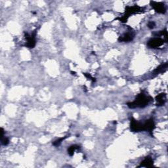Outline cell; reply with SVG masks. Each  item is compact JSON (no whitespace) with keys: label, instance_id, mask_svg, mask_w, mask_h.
I'll use <instances>...</instances> for the list:
<instances>
[{"label":"cell","instance_id":"6da1fadb","mask_svg":"<svg viewBox=\"0 0 168 168\" xmlns=\"http://www.w3.org/2000/svg\"><path fill=\"white\" fill-rule=\"evenodd\" d=\"M153 100L150 96H146L144 92L138 94L133 102H128L127 105L129 108H143L148 106L149 103Z\"/></svg>","mask_w":168,"mask_h":168},{"label":"cell","instance_id":"7a4b0ae2","mask_svg":"<svg viewBox=\"0 0 168 168\" xmlns=\"http://www.w3.org/2000/svg\"><path fill=\"white\" fill-rule=\"evenodd\" d=\"M142 10H143V8L138 6V5H134V6H132V7L127 6L125 7V13L124 15H123L122 18H118L116 19L119 20L120 22L125 23L127 22V20H128L129 17L130 16L131 14L137 13H141V12H142Z\"/></svg>","mask_w":168,"mask_h":168},{"label":"cell","instance_id":"3957f363","mask_svg":"<svg viewBox=\"0 0 168 168\" xmlns=\"http://www.w3.org/2000/svg\"><path fill=\"white\" fill-rule=\"evenodd\" d=\"M130 129L133 132H140L144 131L143 123H141L135 120L134 118H131L130 120Z\"/></svg>","mask_w":168,"mask_h":168},{"label":"cell","instance_id":"277c9868","mask_svg":"<svg viewBox=\"0 0 168 168\" xmlns=\"http://www.w3.org/2000/svg\"><path fill=\"white\" fill-rule=\"evenodd\" d=\"M36 31H34L32 35L28 34V33L25 32V38L27 40V43H26V47L29 49L34 48L35 45H36Z\"/></svg>","mask_w":168,"mask_h":168},{"label":"cell","instance_id":"5b68a950","mask_svg":"<svg viewBox=\"0 0 168 168\" xmlns=\"http://www.w3.org/2000/svg\"><path fill=\"white\" fill-rule=\"evenodd\" d=\"M150 5H151L152 7L154 9L156 13H160V14H164L166 12V7H165V5L164 4H163V3L151 1H150Z\"/></svg>","mask_w":168,"mask_h":168},{"label":"cell","instance_id":"8992f818","mask_svg":"<svg viewBox=\"0 0 168 168\" xmlns=\"http://www.w3.org/2000/svg\"><path fill=\"white\" fill-rule=\"evenodd\" d=\"M165 42L164 40L162 39V38L160 37H157V38H153V39L150 40L148 43H147V45H148L149 48H159V47L162 46V45H164V43Z\"/></svg>","mask_w":168,"mask_h":168},{"label":"cell","instance_id":"52a82bcc","mask_svg":"<svg viewBox=\"0 0 168 168\" xmlns=\"http://www.w3.org/2000/svg\"><path fill=\"white\" fill-rule=\"evenodd\" d=\"M155 129V123L154 120L150 118L143 123V129L144 131H147L150 133H152Z\"/></svg>","mask_w":168,"mask_h":168},{"label":"cell","instance_id":"ba28073f","mask_svg":"<svg viewBox=\"0 0 168 168\" xmlns=\"http://www.w3.org/2000/svg\"><path fill=\"white\" fill-rule=\"evenodd\" d=\"M154 164V160L150 156H147L141 162V164L138 167H152Z\"/></svg>","mask_w":168,"mask_h":168},{"label":"cell","instance_id":"9c48e42d","mask_svg":"<svg viewBox=\"0 0 168 168\" xmlns=\"http://www.w3.org/2000/svg\"><path fill=\"white\" fill-rule=\"evenodd\" d=\"M135 35L132 32H128V33H125L122 36H120L118 38V42H131L133 40Z\"/></svg>","mask_w":168,"mask_h":168},{"label":"cell","instance_id":"30bf717a","mask_svg":"<svg viewBox=\"0 0 168 168\" xmlns=\"http://www.w3.org/2000/svg\"><path fill=\"white\" fill-rule=\"evenodd\" d=\"M156 101L157 102V105L158 106L164 105L165 102L166 101V94L163 93H160L156 97Z\"/></svg>","mask_w":168,"mask_h":168},{"label":"cell","instance_id":"8fae6325","mask_svg":"<svg viewBox=\"0 0 168 168\" xmlns=\"http://www.w3.org/2000/svg\"><path fill=\"white\" fill-rule=\"evenodd\" d=\"M167 68V63H165L163 64H161L160 66H159L157 68H156L154 70V74H160L161 72H163L164 71H166V69Z\"/></svg>","mask_w":168,"mask_h":168},{"label":"cell","instance_id":"7c38bea8","mask_svg":"<svg viewBox=\"0 0 168 168\" xmlns=\"http://www.w3.org/2000/svg\"><path fill=\"white\" fill-rule=\"evenodd\" d=\"M80 149V146L76 144H74V145L70 146L68 149V154L70 156H72L74 154V152L76 150H78Z\"/></svg>","mask_w":168,"mask_h":168},{"label":"cell","instance_id":"4fadbf2b","mask_svg":"<svg viewBox=\"0 0 168 168\" xmlns=\"http://www.w3.org/2000/svg\"><path fill=\"white\" fill-rule=\"evenodd\" d=\"M67 137H68V135H67V136H65V137H64L60 138H58V139L55 141L53 143V145L55 146H59L60 144H61V143L63 142V141L64 139H66V138Z\"/></svg>","mask_w":168,"mask_h":168},{"label":"cell","instance_id":"5bb4252c","mask_svg":"<svg viewBox=\"0 0 168 168\" xmlns=\"http://www.w3.org/2000/svg\"><path fill=\"white\" fill-rule=\"evenodd\" d=\"M160 35H163L164 36V41L165 42H167V32L166 29H164L163 31H161L160 32Z\"/></svg>","mask_w":168,"mask_h":168},{"label":"cell","instance_id":"9a60e30c","mask_svg":"<svg viewBox=\"0 0 168 168\" xmlns=\"http://www.w3.org/2000/svg\"><path fill=\"white\" fill-rule=\"evenodd\" d=\"M1 144L4 146H7L9 143V138L7 137L2 138H1Z\"/></svg>","mask_w":168,"mask_h":168},{"label":"cell","instance_id":"2e32d148","mask_svg":"<svg viewBox=\"0 0 168 168\" xmlns=\"http://www.w3.org/2000/svg\"><path fill=\"white\" fill-rule=\"evenodd\" d=\"M84 76H85V77H86L87 79H91V80H92L93 82H95V81H96L95 78H93L92 76H91L89 74H88V73H84Z\"/></svg>","mask_w":168,"mask_h":168},{"label":"cell","instance_id":"e0dca14e","mask_svg":"<svg viewBox=\"0 0 168 168\" xmlns=\"http://www.w3.org/2000/svg\"><path fill=\"white\" fill-rule=\"evenodd\" d=\"M156 26V23L154 21H150L148 23V27L150 29H153Z\"/></svg>","mask_w":168,"mask_h":168},{"label":"cell","instance_id":"ac0fdd59","mask_svg":"<svg viewBox=\"0 0 168 168\" xmlns=\"http://www.w3.org/2000/svg\"><path fill=\"white\" fill-rule=\"evenodd\" d=\"M4 133H5L4 129L1 128V138L4 137Z\"/></svg>","mask_w":168,"mask_h":168},{"label":"cell","instance_id":"d6986e66","mask_svg":"<svg viewBox=\"0 0 168 168\" xmlns=\"http://www.w3.org/2000/svg\"><path fill=\"white\" fill-rule=\"evenodd\" d=\"M71 73H72V74H73V75H74H74L76 74V72H71Z\"/></svg>","mask_w":168,"mask_h":168}]
</instances>
